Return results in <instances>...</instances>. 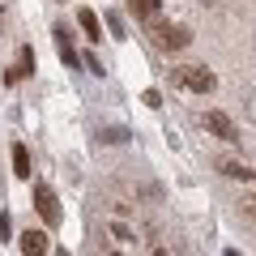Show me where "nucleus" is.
<instances>
[{"instance_id":"obj_1","label":"nucleus","mask_w":256,"mask_h":256,"mask_svg":"<svg viewBox=\"0 0 256 256\" xmlns=\"http://www.w3.org/2000/svg\"><path fill=\"white\" fill-rule=\"evenodd\" d=\"M180 86H188V90H196V94H210L214 86H218V77H214L210 68H201V64H188V68H180Z\"/></svg>"},{"instance_id":"obj_2","label":"nucleus","mask_w":256,"mask_h":256,"mask_svg":"<svg viewBox=\"0 0 256 256\" xmlns=\"http://www.w3.org/2000/svg\"><path fill=\"white\" fill-rule=\"evenodd\" d=\"M34 210L43 214L47 226H60V205H56V192L47 184H34Z\"/></svg>"},{"instance_id":"obj_3","label":"nucleus","mask_w":256,"mask_h":256,"mask_svg":"<svg viewBox=\"0 0 256 256\" xmlns=\"http://www.w3.org/2000/svg\"><path fill=\"white\" fill-rule=\"evenodd\" d=\"M201 120H205V128H210L218 141H239V132H235V124H230L226 111H205Z\"/></svg>"},{"instance_id":"obj_4","label":"nucleus","mask_w":256,"mask_h":256,"mask_svg":"<svg viewBox=\"0 0 256 256\" xmlns=\"http://www.w3.org/2000/svg\"><path fill=\"white\" fill-rule=\"evenodd\" d=\"M154 34H158V43H162L166 52H180V47H188V43H192V34H188L184 26H166V22H158Z\"/></svg>"},{"instance_id":"obj_5","label":"nucleus","mask_w":256,"mask_h":256,"mask_svg":"<svg viewBox=\"0 0 256 256\" xmlns=\"http://www.w3.org/2000/svg\"><path fill=\"white\" fill-rule=\"evenodd\" d=\"M18 248L26 256H38V252H47V235H43V230H26V235L18 239Z\"/></svg>"},{"instance_id":"obj_6","label":"nucleus","mask_w":256,"mask_h":256,"mask_svg":"<svg viewBox=\"0 0 256 256\" xmlns=\"http://www.w3.org/2000/svg\"><path fill=\"white\" fill-rule=\"evenodd\" d=\"M52 34H56V47H60V56H64L68 64H77V52H73V38H68V26H56Z\"/></svg>"},{"instance_id":"obj_7","label":"nucleus","mask_w":256,"mask_h":256,"mask_svg":"<svg viewBox=\"0 0 256 256\" xmlns=\"http://www.w3.org/2000/svg\"><path fill=\"white\" fill-rule=\"evenodd\" d=\"M222 175H226V180H252V166L248 162H235V158H226V162H222Z\"/></svg>"},{"instance_id":"obj_8","label":"nucleus","mask_w":256,"mask_h":256,"mask_svg":"<svg viewBox=\"0 0 256 256\" xmlns=\"http://www.w3.org/2000/svg\"><path fill=\"white\" fill-rule=\"evenodd\" d=\"M13 171H18L22 180H30V150L26 146H13Z\"/></svg>"},{"instance_id":"obj_9","label":"nucleus","mask_w":256,"mask_h":256,"mask_svg":"<svg viewBox=\"0 0 256 256\" xmlns=\"http://www.w3.org/2000/svg\"><path fill=\"white\" fill-rule=\"evenodd\" d=\"M77 22H82V30H86V34H90V38H98V34H102V26H98V18H94L90 9H77Z\"/></svg>"},{"instance_id":"obj_10","label":"nucleus","mask_w":256,"mask_h":256,"mask_svg":"<svg viewBox=\"0 0 256 256\" xmlns=\"http://www.w3.org/2000/svg\"><path fill=\"white\" fill-rule=\"evenodd\" d=\"M98 137L107 141V146H124V141H128V132H124V128H102Z\"/></svg>"},{"instance_id":"obj_11","label":"nucleus","mask_w":256,"mask_h":256,"mask_svg":"<svg viewBox=\"0 0 256 256\" xmlns=\"http://www.w3.org/2000/svg\"><path fill=\"white\" fill-rule=\"evenodd\" d=\"M18 73H34V52H30V47H22V68Z\"/></svg>"},{"instance_id":"obj_12","label":"nucleus","mask_w":256,"mask_h":256,"mask_svg":"<svg viewBox=\"0 0 256 256\" xmlns=\"http://www.w3.org/2000/svg\"><path fill=\"white\" fill-rule=\"evenodd\" d=\"M141 102H146V107H162V94H158V90H146V94H141Z\"/></svg>"},{"instance_id":"obj_13","label":"nucleus","mask_w":256,"mask_h":256,"mask_svg":"<svg viewBox=\"0 0 256 256\" xmlns=\"http://www.w3.org/2000/svg\"><path fill=\"white\" fill-rule=\"evenodd\" d=\"M107 26L116 30V38H124V22H120V13H107Z\"/></svg>"},{"instance_id":"obj_14","label":"nucleus","mask_w":256,"mask_h":256,"mask_svg":"<svg viewBox=\"0 0 256 256\" xmlns=\"http://www.w3.org/2000/svg\"><path fill=\"white\" fill-rule=\"evenodd\" d=\"M132 9H137V13H154L158 0H132Z\"/></svg>"},{"instance_id":"obj_15","label":"nucleus","mask_w":256,"mask_h":256,"mask_svg":"<svg viewBox=\"0 0 256 256\" xmlns=\"http://www.w3.org/2000/svg\"><path fill=\"white\" fill-rule=\"evenodd\" d=\"M111 235H116V239H124V244L132 239V235H128V226H120V222H111Z\"/></svg>"},{"instance_id":"obj_16","label":"nucleus","mask_w":256,"mask_h":256,"mask_svg":"<svg viewBox=\"0 0 256 256\" xmlns=\"http://www.w3.org/2000/svg\"><path fill=\"white\" fill-rule=\"evenodd\" d=\"M248 214H252V218H256V201H248Z\"/></svg>"}]
</instances>
